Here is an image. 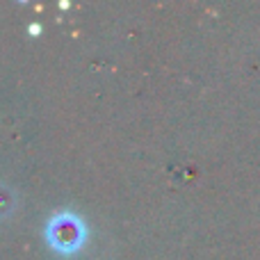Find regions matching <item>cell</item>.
Returning <instances> with one entry per match:
<instances>
[{
  "instance_id": "2",
  "label": "cell",
  "mask_w": 260,
  "mask_h": 260,
  "mask_svg": "<svg viewBox=\"0 0 260 260\" xmlns=\"http://www.w3.org/2000/svg\"><path fill=\"white\" fill-rule=\"evenodd\" d=\"M14 208V197L7 187H0V215H7Z\"/></svg>"
},
{
  "instance_id": "1",
  "label": "cell",
  "mask_w": 260,
  "mask_h": 260,
  "mask_svg": "<svg viewBox=\"0 0 260 260\" xmlns=\"http://www.w3.org/2000/svg\"><path fill=\"white\" fill-rule=\"evenodd\" d=\"M46 238L53 249L62 253H73L85 242V224L71 212L55 215L46 226Z\"/></svg>"
}]
</instances>
